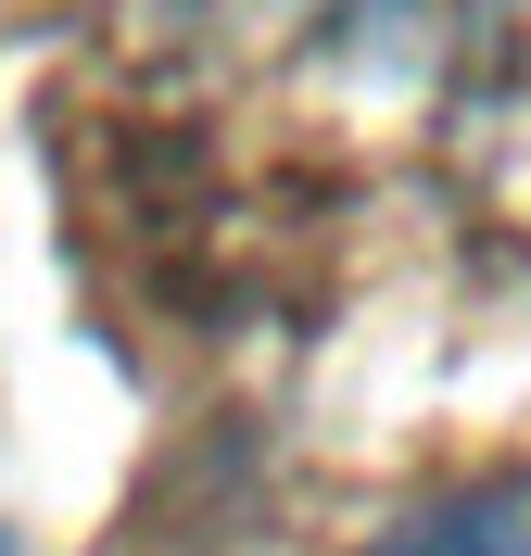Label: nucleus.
Masks as SVG:
<instances>
[{
  "mask_svg": "<svg viewBox=\"0 0 531 556\" xmlns=\"http://www.w3.org/2000/svg\"><path fill=\"white\" fill-rule=\"evenodd\" d=\"M367 556H531V468L456 493V506H430V519H405V531H380Z\"/></svg>",
  "mask_w": 531,
  "mask_h": 556,
  "instance_id": "nucleus-1",
  "label": "nucleus"
}]
</instances>
